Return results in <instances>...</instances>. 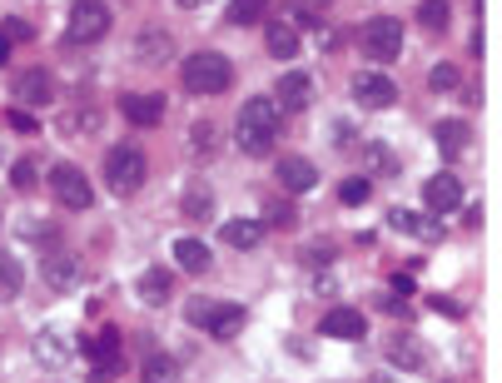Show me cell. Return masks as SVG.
<instances>
[{"mask_svg": "<svg viewBox=\"0 0 502 383\" xmlns=\"http://www.w3.org/2000/svg\"><path fill=\"white\" fill-rule=\"evenodd\" d=\"M274 140H278V110H274V100H264V95L244 100V110H239V120H234V145L244 154H254V160H264V154L274 150Z\"/></svg>", "mask_w": 502, "mask_h": 383, "instance_id": "1", "label": "cell"}, {"mask_svg": "<svg viewBox=\"0 0 502 383\" xmlns=\"http://www.w3.org/2000/svg\"><path fill=\"white\" fill-rule=\"evenodd\" d=\"M179 80H184V90H194V95H224V90L234 85V65L219 51H200L179 65Z\"/></svg>", "mask_w": 502, "mask_h": 383, "instance_id": "2", "label": "cell"}, {"mask_svg": "<svg viewBox=\"0 0 502 383\" xmlns=\"http://www.w3.org/2000/svg\"><path fill=\"white\" fill-rule=\"evenodd\" d=\"M145 175H150V160H145V150H135V145H114V150L105 154V184H110L114 194H135L139 184H145Z\"/></svg>", "mask_w": 502, "mask_h": 383, "instance_id": "3", "label": "cell"}, {"mask_svg": "<svg viewBox=\"0 0 502 383\" xmlns=\"http://www.w3.org/2000/svg\"><path fill=\"white\" fill-rule=\"evenodd\" d=\"M358 45H364V55L378 60V65L398 60L403 55V20H393V15H373V20L364 26V35H358Z\"/></svg>", "mask_w": 502, "mask_h": 383, "instance_id": "4", "label": "cell"}, {"mask_svg": "<svg viewBox=\"0 0 502 383\" xmlns=\"http://www.w3.org/2000/svg\"><path fill=\"white\" fill-rule=\"evenodd\" d=\"M244 319H249L244 304H209V299H194V304H189V324L209 329L214 339H234V333L244 329Z\"/></svg>", "mask_w": 502, "mask_h": 383, "instance_id": "5", "label": "cell"}, {"mask_svg": "<svg viewBox=\"0 0 502 383\" xmlns=\"http://www.w3.org/2000/svg\"><path fill=\"white\" fill-rule=\"evenodd\" d=\"M110 35V5L100 0H75L70 5V40L75 45H95V40Z\"/></svg>", "mask_w": 502, "mask_h": 383, "instance_id": "6", "label": "cell"}, {"mask_svg": "<svg viewBox=\"0 0 502 383\" xmlns=\"http://www.w3.org/2000/svg\"><path fill=\"white\" fill-rule=\"evenodd\" d=\"M51 194L65 209H90L95 205V190H90V179L80 175L75 165H55L51 169Z\"/></svg>", "mask_w": 502, "mask_h": 383, "instance_id": "7", "label": "cell"}, {"mask_svg": "<svg viewBox=\"0 0 502 383\" xmlns=\"http://www.w3.org/2000/svg\"><path fill=\"white\" fill-rule=\"evenodd\" d=\"M353 100L364 105V110H388L398 100V85L383 70H364V75H353Z\"/></svg>", "mask_w": 502, "mask_h": 383, "instance_id": "8", "label": "cell"}, {"mask_svg": "<svg viewBox=\"0 0 502 383\" xmlns=\"http://www.w3.org/2000/svg\"><path fill=\"white\" fill-rule=\"evenodd\" d=\"M423 205L433 209V215H452V209H463V179L448 175V169H443V175H433L423 184Z\"/></svg>", "mask_w": 502, "mask_h": 383, "instance_id": "9", "label": "cell"}, {"mask_svg": "<svg viewBox=\"0 0 502 383\" xmlns=\"http://www.w3.org/2000/svg\"><path fill=\"white\" fill-rule=\"evenodd\" d=\"M90 363H95V379H114V373L125 369V358H120V329H100L90 339Z\"/></svg>", "mask_w": 502, "mask_h": 383, "instance_id": "10", "label": "cell"}, {"mask_svg": "<svg viewBox=\"0 0 502 383\" xmlns=\"http://www.w3.org/2000/svg\"><path fill=\"white\" fill-rule=\"evenodd\" d=\"M278 184H284L289 194L314 190V184H318V169H314V160H303V154H289V160H278Z\"/></svg>", "mask_w": 502, "mask_h": 383, "instance_id": "11", "label": "cell"}, {"mask_svg": "<svg viewBox=\"0 0 502 383\" xmlns=\"http://www.w3.org/2000/svg\"><path fill=\"white\" fill-rule=\"evenodd\" d=\"M120 115H125L129 125H160L164 95H120Z\"/></svg>", "mask_w": 502, "mask_h": 383, "instance_id": "12", "label": "cell"}, {"mask_svg": "<svg viewBox=\"0 0 502 383\" xmlns=\"http://www.w3.org/2000/svg\"><path fill=\"white\" fill-rule=\"evenodd\" d=\"M189 154H194V160L224 154V129L214 125V120H194V125H189Z\"/></svg>", "mask_w": 502, "mask_h": 383, "instance_id": "13", "label": "cell"}, {"mask_svg": "<svg viewBox=\"0 0 502 383\" xmlns=\"http://www.w3.org/2000/svg\"><path fill=\"white\" fill-rule=\"evenodd\" d=\"M309 95H314V85H309V75H278V95H274V110H289V115H299L303 105H309Z\"/></svg>", "mask_w": 502, "mask_h": 383, "instance_id": "14", "label": "cell"}, {"mask_svg": "<svg viewBox=\"0 0 502 383\" xmlns=\"http://www.w3.org/2000/svg\"><path fill=\"white\" fill-rule=\"evenodd\" d=\"M324 333L328 339H364L368 319L358 314V309H333V314H324Z\"/></svg>", "mask_w": 502, "mask_h": 383, "instance_id": "15", "label": "cell"}, {"mask_svg": "<svg viewBox=\"0 0 502 383\" xmlns=\"http://www.w3.org/2000/svg\"><path fill=\"white\" fill-rule=\"evenodd\" d=\"M433 140H438L443 160H458V154L467 150V140H473V135H467L463 120H438V125H433Z\"/></svg>", "mask_w": 502, "mask_h": 383, "instance_id": "16", "label": "cell"}, {"mask_svg": "<svg viewBox=\"0 0 502 383\" xmlns=\"http://www.w3.org/2000/svg\"><path fill=\"white\" fill-rule=\"evenodd\" d=\"M45 284H51L55 294H70L80 284V264L70 254H45Z\"/></svg>", "mask_w": 502, "mask_h": 383, "instance_id": "17", "label": "cell"}, {"mask_svg": "<svg viewBox=\"0 0 502 383\" xmlns=\"http://www.w3.org/2000/svg\"><path fill=\"white\" fill-rule=\"evenodd\" d=\"M15 95L26 105H45V100H55V80H51V70H26V75L15 80Z\"/></svg>", "mask_w": 502, "mask_h": 383, "instance_id": "18", "label": "cell"}, {"mask_svg": "<svg viewBox=\"0 0 502 383\" xmlns=\"http://www.w3.org/2000/svg\"><path fill=\"white\" fill-rule=\"evenodd\" d=\"M264 239V224L259 219H224V244L229 249H254Z\"/></svg>", "mask_w": 502, "mask_h": 383, "instance_id": "19", "label": "cell"}, {"mask_svg": "<svg viewBox=\"0 0 502 383\" xmlns=\"http://www.w3.org/2000/svg\"><path fill=\"white\" fill-rule=\"evenodd\" d=\"M169 289H175V274H169V269H145V274H139V299H145V304H164Z\"/></svg>", "mask_w": 502, "mask_h": 383, "instance_id": "20", "label": "cell"}, {"mask_svg": "<svg viewBox=\"0 0 502 383\" xmlns=\"http://www.w3.org/2000/svg\"><path fill=\"white\" fill-rule=\"evenodd\" d=\"M35 358L45 363V369H60L65 358H70V344H65L55 329H40V333H35Z\"/></svg>", "mask_w": 502, "mask_h": 383, "instance_id": "21", "label": "cell"}, {"mask_svg": "<svg viewBox=\"0 0 502 383\" xmlns=\"http://www.w3.org/2000/svg\"><path fill=\"white\" fill-rule=\"evenodd\" d=\"M175 264L179 269H189V274H200V269H209V244H200V239H175Z\"/></svg>", "mask_w": 502, "mask_h": 383, "instance_id": "22", "label": "cell"}, {"mask_svg": "<svg viewBox=\"0 0 502 383\" xmlns=\"http://www.w3.org/2000/svg\"><path fill=\"white\" fill-rule=\"evenodd\" d=\"M145 383H179V358L175 354H145Z\"/></svg>", "mask_w": 502, "mask_h": 383, "instance_id": "23", "label": "cell"}, {"mask_svg": "<svg viewBox=\"0 0 502 383\" xmlns=\"http://www.w3.org/2000/svg\"><path fill=\"white\" fill-rule=\"evenodd\" d=\"M179 209H184L189 219H209L214 215V190L209 184H189V190L179 194Z\"/></svg>", "mask_w": 502, "mask_h": 383, "instance_id": "24", "label": "cell"}, {"mask_svg": "<svg viewBox=\"0 0 502 383\" xmlns=\"http://www.w3.org/2000/svg\"><path fill=\"white\" fill-rule=\"evenodd\" d=\"M388 224H393V230H408V234H423V239H438V234H443L433 219L413 215V209H388Z\"/></svg>", "mask_w": 502, "mask_h": 383, "instance_id": "25", "label": "cell"}, {"mask_svg": "<svg viewBox=\"0 0 502 383\" xmlns=\"http://www.w3.org/2000/svg\"><path fill=\"white\" fill-rule=\"evenodd\" d=\"M264 35H269V55L274 60H294L299 55V30L294 26H269Z\"/></svg>", "mask_w": 502, "mask_h": 383, "instance_id": "26", "label": "cell"}, {"mask_svg": "<svg viewBox=\"0 0 502 383\" xmlns=\"http://www.w3.org/2000/svg\"><path fill=\"white\" fill-rule=\"evenodd\" d=\"M388 358L398 363V369H423V363H427V348L418 344V339H393Z\"/></svg>", "mask_w": 502, "mask_h": 383, "instance_id": "27", "label": "cell"}, {"mask_svg": "<svg viewBox=\"0 0 502 383\" xmlns=\"http://www.w3.org/2000/svg\"><path fill=\"white\" fill-rule=\"evenodd\" d=\"M20 284H26V274H20V264H15V254L0 249V299H15L20 294Z\"/></svg>", "mask_w": 502, "mask_h": 383, "instance_id": "28", "label": "cell"}, {"mask_svg": "<svg viewBox=\"0 0 502 383\" xmlns=\"http://www.w3.org/2000/svg\"><path fill=\"white\" fill-rule=\"evenodd\" d=\"M418 20H423L427 30H438V35H443V30H448V20H452V5H448V0H423V5H418Z\"/></svg>", "mask_w": 502, "mask_h": 383, "instance_id": "29", "label": "cell"}, {"mask_svg": "<svg viewBox=\"0 0 502 383\" xmlns=\"http://www.w3.org/2000/svg\"><path fill=\"white\" fill-rule=\"evenodd\" d=\"M264 5L269 0H229V26H254V20H264Z\"/></svg>", "mask_w": 502, "mask_h": 383, "instance_id": "30", "label": "cell"}, {"mask_svg": "<svg viewBox=\"0 0 502 383\" xmlns=\"http://www.w3.org/2000/svg\"><path fill=\"white\" fill-rule=\"evenodd\" d=\"M368 194H373V184H368L364 175H353V179H343V184H339V199H343V205H349V209L368 205Z\"/></svg>", "mask_w": 502, "mask_h": 383, "instance_id": "31", "label": "cell"}, {"mask_svg": "<svg viewBox=\"0 0 502 383\" xmlns=\"http://www.w3.org/2000/svg\"><path fill=\"white\" fill-rule=\"evenodd\" d=\"M135 55H139V60H164V55H169V35H164V30H150V35H139Z\"/></svg>", "mask_w": 502, "mask_h": 383, "instance_id": "32", "label": "cell"}, {"mask_svg": "<svg viewBox=\"0 0 502 383\" xmlns=\"http://www.w3.org/2000/svg\"><path fill=\"white\" fill-rule=\"evenodd\" d=\"M458 85H463L458 65H433V90H458Z\"/></svg>", "mask_w": 502, "mask_h": 383, "instance_id": "33", "label": "cell"}, {"mask_svg": "<svg viewBox=\"0 0 502 383\" xmlns=\"http://www.w3.org/2000/svg\"><path fill=\"white\" fill-rule=\"evenodd\" d=\"M368 165L373 169H398V160H393L388 145H368Z\"/></svg>", "mask_w": 502, "mask_h": 383, "instance_id": "34", "label": "cell"}, {"mask_svg": "<svg viewBox=\"0 0 502 383\" xmlns=\"http://www.w3.org/2000/svg\"><path fill=\"white\" fill-rule=\"evenodd\" d=\"M294 219V209L284 205V199H274V205H264V219H259V224H289Z\"/></svg>", "mask_w": 502, "mask_h": 383, "instance_id": "35", "label": "cell"}, {"mask_svg": "<svg viewBox=\"0 0 502 383\" xmlns=\"http://www.w3.org/2000/svg\"><path fill=\"white\" fill-rule=\"evenodd\" d=\"M11 179H15V190H30V184H35V169H30L26 160H20V165L11 169Z\"/></svg>", "mask_w": 502, "mask_h": 383, "instance_id": "36", "label": "cell"}, {"mask_svg": "<svg viewBox=\"0 0 502 383\" xmlns=\"http://www.w3.org/2000/svg\"><path fill=\"white\" fill-rule=\"evenodd\" d=\"M11 125L20 129V135H35V129H40V125H35V115H26V110H11Z\"/></svg>", "mask_w": 502, "mask_h": 383, "instance_id": "37", "label": "cell"}, {"mask_svg": "<svg viewBox=\"0 0 502 383\" xmlns=\"http://www.w3.org/2000/svg\"><path fill=\"white\" fill-rule=\"evenodd\" d=\"M30 239H35L40 249H51V244H55V230H51V224H35V230H30Z\"/></svg>", "mask_w": 502, "mask_h": 383, "instance_id": "38", "label": "cell"}, {"mask_svg": "<svg viewBox=\"0 0 502 383\" xmlns=\"http://www.w3.org/2000/svg\"><path fill=\"white\" fill-rule=\"evenodd\" d=\"M5 40H30V26L26 20H5Z\"/></svg>", "mask_w": 502, "mask_h": 383, "instance_id": "39", "label": "cell"}, {"mask_svg": "<svg viewBox=\"0 0 502 383\" xmlns=\"http://www.w3.org/2000/svg\"><path fill=\"white\" fill-rule=\"evenodd\" d=\"M433 309H438L443 319H463V309L452 304V299H433Z\"/></svg>", "mask_w": 502, "mask_h": 383, "instance_id": "40", "label": "cell"}, {"mask_svg": "<svg viewBox=\"0 0 502 383\" xmlns=\"http://www.w3.org/2000/svg\"><path fill=\"white\" fill-rule=\"evenodd\" d=\"M5 60H11V40L0 35V65H5Z\"/></svg>", "mask_w": 502, "mask_h": 383, "instance_id": "41", "label": "cell"}, {"mask_svg": "<svg viewBox=\"0 0 502 383\" xmlns=\"http://www.w3.org/2000/svg\"><path fill=\"white\" fill-rule=\"evenodd\" d=\"M179 5H184V11H200V5H204V0H179Z\"/></svg>", "mask_w": 502, "mask_h": 383, "instance_id": "42", "label": "cell"}, {"mask_svg": "<svg viewBox=\"0 0 502 383\" xmlns=\"http://www.w3.org/2000/svg\"><path fill=\"white\" fill-rule=\"evenodd\" d=\"M303 5H328V0H303Z\"/></svg>", "mask_w": 502, "mask_h": 383, "instance_id": "43", "label": "cell"}, {"mask_svg": "<svg viewBox=\"0 0 502 383\" xmlns=\"http://www.w3.org/2000/svg\"><path fill=\"white\" fill-rule=\"evenodd\" d=\"M373 383H388V379H373Z\"/></svg>", "mask_w": 502, "mask_h": 383, "instance_id": "44", "label": "cell"}]
</instances>
